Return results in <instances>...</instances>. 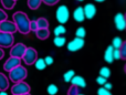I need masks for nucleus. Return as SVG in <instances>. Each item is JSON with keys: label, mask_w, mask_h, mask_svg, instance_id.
Segmentation results:
<instances>
[{"label": "nucleus", "mask_w": 126, "mask_h": 95, "mask_svg": "<svg viewBox=\"0 0 126 95\" xmlns=\"http://www.w3.org/2000/svg\"><path fill=\"white\" fill-rule=\"evenodd\" d=\"M9 79L6 74L0 72V91H7L9 89Z\"/></svg>", "instance_id": "17"}, {"label": "nucleus", "mask_w": 126, "mask_h": 95, "mask_svg": "<svg viewBox=\"0 0 126 95\" xmlns=\"http://www.w3.org/2000/svg\"><path fill=\"white\" fill-rule=\"evenodd\" d=\"M84 44H85L84 39H81V38L75 37L73 40H71V41L67 43L66 49L69 50L70 52H78L84 47Z\"/></svg>", "instance_id": "8"}, {"label": "nucleus", "mask_w": 126, "mask_h": 95, "mask_svg": "<svg viewBox=\"0 0 126 95\" xmlns=\"http://www.w3.org/2000/svg\"><path fill=\"white\" fill-rule=\"evenodd\" d=\"M22 95H31V93H28V94H22Z\"/></svg>", "instance_id": "45"}, {"label": "nucleus", "mask_w": 126, "mask_h": 95, "mask_svg": "<svg viewBox=\"0 0 126 95\" xmlns=\"http://www.w3.org/2000/svg\"><path fill=\"white\" fill-rule=\"evenodd\" d=\"M33 65L35 66V69H37L38 71H43V70H46V67L48 66V65L46 64V62H44L43 58H38Z\"/></svg>", "instance_id": "21"}, {"label": "nucleus", "mask_w": 126, "mask_h": 95, "mask_svg": "<svg viewBox=\"0 0 126 95\" xmlns=\"http://www.w3.org/2000/svg\"><path fill=\"white\" fill-rule=\"evenodd\" d=\"M9 73V81H11V82L13 83H17V82H20V81H24L27 79V76H28V71H27V69L24 66H22V65H19V66L15 67V69H12L10 72H8Z\"/></svg>", "instance_id": "2"}, {"label": "nucleus", "mask_w": 126, "mask_h": 95, "mask_svg": "<svg viewBox=\"0 0 126 95\" xmlns=\"http://www.w3.org/2000/svg\"><path fill=\"white\" fill-rule=\"evenodd\" d=\"M41 3H42V0H27V4H28L29 9H31V10L39 9Z\"/></svg>", "instance_id": "20"}, {"label": "nucleus", "mask_w": 126, "mask_h": 95, "mask_svg": "<svg viewBox=\"0 0 126 95\" xmlns=\"http://www.w3.org/2000/svg\"><path fill=\"white\" fill-rule=\"evenodd\" d=\"M73 18L76 22H83L85 20L84 11H83V7H78L75 8V10L73 11Z\"/></svg>", "instance_id": "14"}, {"label": "nucleus", "mask_w": 126, "mask_h": 95, "mask_svg": "<svg viewBox=\"0 0 126 95\" xmlns=\"http://www.w3.org/2000/svg\"><path fill=\"white\" fill-rule=\"evenodd\" d=\"M21 65V59L13 58V56H9V59H7V61L3 64V70L6 72H10L12 69Z\"/></svg>", "instance_id": "10"}, {"label": "nucleus", "mask_w": 126, "mask_h": 95, "mask_svg": "<svg viewBox=\"0 0 126 95\" xmlns=\"http://www.w3.org/2000/svg\"><path fill=\"white\" fill-rule=\"evenodd\" d=\"M3 56H4V51H3V49H2V48H0V60H2V59H3Z\"/></svg>", "instance_id": "39"}, {"label": "nucleus", "mask_w": 126, "mask_h": 95, "mask_svg": "<svg viewBox=\"0 0 126 95\" xmlns=\"http://www.w3.org/2000/svg\"><path fill=\"white\" fill-rule=\"evenodd\" d=\"M120 52H121V60L126 61V41H123L122 47L120 48Z\"/></svg>", "instance_id": "30"}, {"label": "nucleus", "mask_w": 126, "mask_h": 95, "mask_svg": "<svg viewBox=\"0 0 126 95\" xmlns=\"http://www.w3.org/2000/svg\"><path fill=\"white\" fill-rule=\"evenodd\" d=\"M59 1L60 0H42V2L46 3L47 6H54V4H57Z\"/></svg>", "instance_id": "37"}, {"label": "nucleus", "mask_w": 126, "mask_h": 95, "mask_svg": "<svg viewBox=\"0 0 126 95\" xmlns=\"http://www.w3.org/2000/svg\"><path fill=\"white\" fill-rule=\"evenodd\" d=\"M125 30H126V28H125Z\"/></svg>", "instance_id": "47"}, {"label": "nucleus", "mask_w": 126, "mask_h": 95, "mask_svg": "<svg viewBox=\"0 0 126 95\" xmlns=\"http://www.w3.org/2000/svg\"><path fill=\"white\" fill-rule=\"evenodd\" d=\"M35 21H37L38 29H49V27H50L48 19H47V18H44V17L39 18V19H37Z\"/></svg>", "instance_id": "18"}, {"label": "nucleus", "mask_w": 126, "mask_h": 95, "mask_svg": "<svg viewBox=\"0 0 126 95\" xmlns=\"http://www.w3.org/2000/svg\"><path fill=\"white\" fill-rule=\"evenodd\" d=\"M8 19V15H7V12L3 10V9H0V22L4 21V20Z\"/></svg>", "instance_id": "35"}, {"label": "nucleus", "mask_w": 126, "mask_h": 95, "mask_svg": "<svg viewBox=\"0 0 126 95\" xmlns=\"http://www.w3.org/2000/svg\"><path fill=\"white\" fill-rule=\"evenodd\" d=\"M31 92V87L28 83L24 81H20L12 85L11 87V93L12 95H22V94H28Z\"/></svg>", "instance_id": "4"}, {"label": "nucleus", "mask_w": 126, "mask_h": 95, "mask_svg": "<svg viewBox=\"0 0 126 95\" xmlns=\"http://www.w3.org/2000/svg\"><path fill=\"white\" fill-rule=\"evenodd\" d=\"M16 1H17V0H16Z\"/></svg>", "instance_id": "48"}, {"label": "nucleus", "mask_w": 126, "mask_h": 95, "mask_svg": "<svg viewBox=\"0 0 126 95\" xmlns=\"http://www.w3.org/2000/svg\"><path fill=\"white\" fill-rule=\"evenodd\" d=\"M15 44V37L11 33L0 31V48H11Z\"/></svg>", "instance_id": "6"}, {"label": "nucleus", "mask_w": 126, "mask_h": 95, "mask_svg": "<svg viewBox=\"0 0 126 95\" xmlns=\"http://www.w3.org/2000/svg\"><path fill=\"white\" fill-rule=\"evenodd\" d=\"M113 58H114V61H115V60H121V52H120V49H114Z\"/></svg>", "instance_id": "36"}, {"label": "nucleus", "mask_w": 126, "mask_h": 95, "mask_svg": "<svg viewBox=\"0 0 126 95\" xmlns=\"http://www.w3.org/2000/svg\"><path fill=\"white\" fill-rule=\"evenodd\" d=\"M38 30V26H37V21L35 20H30V32H35Z\"/></svg>", "instance_id": "33"}, {"label": "nucleus", "mask_w": 126, "mask_h": 95, "mask_svg": "<svg viewBox=\"0 0 126 95\" xmlns=\"http://www.w3.org/2000/svg\"><path fill=\"white\" fill-rule=\"evenodd\" d=\"M47 92H48L49 95H55L59 92V87L55 84H50L48 87H47Z\"/></svg>", "instance_id": "28"}, {"label": "nucleus", "mask_w": 126, "mask_h": 95, "mask_svg": "<svg viewBox=\"0 0 126 95\" xmlns=\"http://www.w3.org/2000/svg\"><path fill=\"white\" fill-rule=\"evenodd\" d=\"M38 59V51L34 49V48L31 47H27L26 52H24L23 56H22L21 60L24 62L26 65H33L34 62Z\"/></svg>", "instance_id": "3"}, {"label": "nucleus", "mask_w": 126, "mask_h": 95, "mask_svg": "<svg viewBox=\"0 0 126 95\" xmlns=\"http://www.w3.org/2000/svg\"><path fill=\"white\" fill-rule=\"evenodd\" d=\"M34 33H35V37L39 40H42V41L47 40L50 37V30L49 29H38Z\"/></svg>", "instance_id": "16"}, {"label": "nucleus", "mask_w": 126, "mask_h": 95, "mask_svg": "<svg viewBox=\"0 0 126 95\" xmlns=\"http://www.w3.org/2000/svg\"><path fill=\"white\" fill-rule=\"evenodd\" d=\"M123 44V39L121 37H115L113 39V41H112V44L111 46L114 48V49H120L121 47H122Z\"/></svg>", "instance_id": "27"}, {"label": "nucleus", "mask_w": 126, "mask_h": 95, "mask_svg": "<svg viewBox=\"0 0 126 95\" xmlns=\"http://www.w3.org/2000/svg\"><path fill=\"white\" fill-rule=\"evenodd\" d=\"M12 21L17 27V31L21 34H29L30 33V19L28 15L23 11H17L12 16Z\"/></svg>", "instance_id": "1"}, {"label": "nucleus", "mask_w": 126, "mask_h": 95, "mask_svg": "<svg viewBox=\"0 0 126 95\" xmlns=\"http://www.w3.org/2000/svg\"><path fill=\"white\" fill-rule=\"evenodd\" d=\"M97 95H113V94H112L111 91H109V90L104 89L103 86H101L100 89L97 90Z\"/></svg>", "instance_id": "31"}, {"label": "nucleus", "mask_w": 126, "mask_h": 95, "mask_svg": "<svg viewBox=\"0 0 126 95\" xmlns=\"http://www.w3.org/2000/svg\"><path fill=\"white\" fill-rule=\"evenodd\" d=\"M66 43V38L64 35H60V37H54L53 39V44L58 48H62Z\"/></svg>", "instance_id": "19"}, {"label": "nucleus", "mask_w": 126, "mask_h": 95, "mask_svg": "<svg viewBox=\"0 0 126 95\" xmlns=\"http://www.w3.org/2000/svg\"><path fill=\"white\" fill-rule=\"evenodd\" d=\"M70 83H71L72 85L78 86L79 89H85V87H86V81H85V79L81 75H76V74L74 75V78L72 79Z\"/></svg>", "instance_id": "13"}, {"label": "nucleus", "mask_w": 126, "mask_h": 95, "mask_svg": "<svg viewBox=\"0 0 126 95\" xmlns=\"http://www.w3.org/2000/svg\"><path fill=\"white\" fill-rule=\"evenodd\" d=\"M1 1V4L2 7H3L4 9H7V10H11V9L15 8L16 6V0H0Z\"/></svg>", "instance_id": "23"}, {"label": "nucleus", "mask_w": 126, "mask_h": 95, "mask_svg": "<svg viewBox=\"0 0 126 95\" xmlns=\"http://www.w3.org/2000/svg\"><path fill=\"white\" fill-rule=\"evenodd\" d=\"M53 33H54L55 37H60V35H64L66 33V28L64 27V24H59L54 28L53 30Z\"/></svg>", "instance_id": "22"}, {"label": "nucleus", "mask_w": 126, "mask_h": 95, "mask_svg": "<svg viewBox=\"0 0 126 95\" xmlns=\"http://www.w3.org/2000/svg\"><path fill=\"white\" fill-rule=\"evenodd\" d=\"M83 11H84V16H85V19H93L94 17L96 16V9L95 4L94 3H86L83 8Z\"/></svg>", "instance_id": "12"}, {"label": "nucleus", "mask_w": 126, "mask_h": 95, "mask_svg": "<svg viewBox=\"0 0 126 95\" xmlns=\"http://www.w3.org/2000/svg\"><path fill=\"white\" fill-rule=\"evenodd\" d=\"M124 18H125V20H126V12L124 13Z\"/></svg>", "instance_id": "44"}, {"label": "nucleus", "mask_w": 126, "mask_h": 95, "mask_svg": "<svg viewBox=\"0 0 126 95\" xmlns=\"http://www.w3.org/2000/svg\"><path fill=\"white\" fill-rule=\"evenodd\" d=\"M0 95H8L6 91H0Z\"/></svg>", "instance_id": "40"}, {"label": "nucleus", "mask_w": 126, "mask_h": 95, "mask_svg": "<svg viewBox=\"0 0 126 95\" xmlns=\"http://www.w3.org/2000/svg\"><path fill=\"white\" fill-rule=\"evenodd\" d=\"M113 52H114V48L112 46H109L106 48L104 52V60L106 63L111 64V63L114 62V58H113Z\"/></svg>", "instance_id": "15"}, {"label": "nucleus", "mask_w": 126, "mask_h": 95, "mask_svg": "<svg viewBox=\"0 0 126 95\" xmlns=\"http://www.w3.org/2000/svg\"><path fill=\"white\" fill-rule=\"evenodd\" d=\"M96 83H97L98 85H101V86H103V85L105 84V83L107 82V79H105V78H103V76H100L98 75L97 78H96Z\"/></svg>", "instance_id": "32"}, {"label": "nucleus", "mask_w": 126, "mask_h": 95, "mask_svg": "<svg viewBox=\"0 0 126 95\" xmlns=\"http://www.w3.org/2000/svg\"><path fill=\"white\" fill-rule=\"evenodd\" d=\"M55 18H57L58 22L60 24H64L69 21L70 19V10L66 6L62 4V6H59L55 11Z\"/></svg>", "instance_id": "5"}, {"label": "nucleus", "mask_w": 126, "mask_h": 95, "mask_svg": "<svg viewBox=\"0 0 126 95\" xmlns=\"http://www.w3.org/2000/svg\"><path fill=\"white\" fill-rule=\"evenodd\" d=\"M124 72H125V74H126V63H125V65H124Z\"/></svg>", "instance_id": "42"}, {"label": "nucleus", "mask_w": 126, "mask_h": 95, "mask_svg": "<svg viewBox=\"0 0 126 95\" xmlns=\"http://www.w3.org/2000/svg\"><path fill=\"white\" fill-rule=\"evenodd\" d=\"M103 87H104V89H106V90H109V91H112V89H113V84H112V83H110L109 81H107V82L103 85Z\"/></svg>", "instance_id": "38"}, {"label": "nucleus", "mask_w": 126, "mask_h": 95, "mask_svg": "<svg viewBox=\"0 0 126 95\" xmlns=\"http://www.w3.org/2000/svg\"><path fill=\"white\" fill-rule=\"evenodd\" d=\"M75 37L76 38H81V39H84L86 37V30H85L84 27H79L75 31Z\"/></svg>", "instance_id": "26"}, {"label": "nucleus", "mask_w": 126, "mask_h": 95, "mask_svg": "<svg viewBox=\"0 0 126 95\" xmlns=\"http://www.w3.org/2000/svg\"><path fill=\"white\" fill-rule=\"evenodd\" d=\"M26 49H27L26 44L21 43V42L13 44V46L10 48V56L18 58V59H22L24 52H26Z\"/></svg>", "instance_id": "7"}, {"label": "nucleus", "mask_w": 126, "mask_h": 95, "mask_svg": "<svg viewBox=\"0 0 126 95\" xmlns=\"http://www.w3.org/2000/svg\"><path fill=\"white\" fill-rule=\"evenodd\" d=\"M0 31H1V32L15 34V33L17 32V27H16L13 21H10V20L7 19V20H4V21L0 22Z\"/></svg>", "instance_id": "9"}, {"label": "nucleus", "mask_w": 126, "mask_h": 95, "mask_svg": "<svg viewBox=\"0 0 126 95\" xmlns=\"http://www.w3.org/2000/svg\"><path fill=\"white\" fill-rule=\"evenodd\" d=\"M95 1H96V2H104L105 0H95Z\"/></svg>", "instance_id": "41"}, {"label": "nucleus", "mask_w": 126, "mask_h": 95, "mask_svg": "<svg viewBox=\"0 0 126 95\" xmlns=\"http://www.w3.org/2000/svg\"><path fill=\"white\" fill-rule=\"evenodd\" d=\"M76 1H79V2H82V1H84V0H76Z\"/></svg>", "instance_id": "43"}, {"label": "nucleus", "mask_w": 126, "mask_h": 95, "mask_svg": "<svg viewBox=\"0 0 126 95\" xmlns=\"http://www.w3.org/2000/svg\"><path fill=\"white\" fill-rule=\"evenodd\" d=\"M78 95H84V94H82V93H79Z\"/></svg>", "instance_id": "46"}, {"label": "nucleus", "mask_w": 126, "mask_h": 95, "mask_svg": "<svg viewBox=\"0 0 126 95\" xmlns=\"http://www.w3.org/2000/svg\"><path fill=\"white\" fill-rule=\"evenodd\" d=\"M114 24H115V28L118 31H123L126 28V20L124 18V13L118 12L115 15L114 17Z\"/></svg>", "instance_id": "11"}, {"label": "nucleus", "mask_w": 126, "mask_h": 95, "mask_svg": "<svg viewBox=\"0 0 126 95\" xmlns=\"http://www.w3.org/2000/svg\"><path fill=\"white\" fill-rule=\"evenodd\" d=\"M98 74H100V76H103V78H105V79H109L110 76H111L112 72H111V70H110V67L103 66V67H101L100 69Z\"/></svg>", "instance_id": "25"}, {"label": "nucleus", "mask_w": 126, "mask_h": 95, "mask_svg": "<svg viewBox=\"0 0 126 95\" xmlns=\"http://www.w3.org/2000/svg\"><path fill=\"white\" fill-rule=\"evenodd\" d=\"M43 59H44V62H46L47 65H52L53 63H54V59H53L51 55H48V56H46V58H43Z\"/></svg>", "instance_id": "34"}, {"label": "nucleus", "mask_w": 126, "mask_h": 95, "mask_svg": "<svg viewBox=\"0 0 126 95\" xmlns=\"http://www.w3.org/2000/svg\"><path fill=\"white\" fill-rule=\"evenodd\" d=\"M79 93H80V89L78 86H75V85L71 84V86L67 90V95H78Z\"/></svg>", "instance_id": "29"}, {"label": "nucleus", "mask_w": 126, "mask_h": 95, "mask_svg": "<svg viewBox=\"0 0 126 95\" xmlns=\"http://www.w3.org/2000/svg\"><path fill=\"white\" fill-rule=\"evenodd\" d=\"M74 75H75V71L74 70H69V71H66L63 74V80H64V82L70 83L72 79L74 78Z\"/></svg>", "instance_id": "24"}]
</instances>
